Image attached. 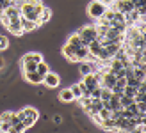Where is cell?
<instances>
[{
	"label": "cell",
	"instance_id": "6da1fadb",
	"mask_svg": "<svg viewBox=\"0 0 146 133\" xmlns=\"http://www.w3.org/2000/svg\"><path fill=\"white\" fill-rule=\"evenodd\" d=\"M43 7H45V4H43L41 0H39V2H36V4H29V2H25L23 5L20 7V16L25 18V20L38 21L39 14H41V11H43Z\"/></svg>",
	"mask_w": 146,
	"mask_h": 133
},
{
	"label": "cell",
	"instance_id": "7a4b0ae2",
	"mask_svg": "<svg viewBox=\"0 0 146 133\" xmlns=\"http://www.w3.org/2000/svg\"><path fill=\"white\" fill-rule=\"evenodd\" d=\"M107 7L100 2V0H93V2L87 5V14L93 18V20H100L102 16H104V13H105Z\"/></svg>",
	"mask_w": 146,
	"mask_h": 133
},
{
	"label": "cell",
	"instance_id": "3957f363",
	"mask_svg": "<svg viewBox=\"0 0 146 133\" xmlns=\"http://www.w3.org/2000/svg\"><path fill=\"white\" fill-rule=\"evenodd\" d=\"M78 36L82 38V41H84V44L87 46L93 39H96V36H98V32H96V27L94 25H86V27H82L78 30Z\"/></svg>",
	"mask_w": 146,
	"mask_h": 133
},
{
	"label": "cell",
	"instance_id": "277c9868",
	"mask_svg": "<svg viewBox=\"0 0 146 133\" xmlns=\"http://www.w3.org/2000/svg\"><path fill=\"white\" fill-rule=\"evenodd\" d=\"M7 30H9L13 36H23L25 32H23V27H21V18H11V21H9V25L5 27Z\"/></svg>",
	"mask_w": 146,
	"mask_h": 133
},
{
	"label": "cell",
	"instance_id": "5b68a950",
	"mask_svg": "<svg viewBox=\"0 0 146 133\" xmlns=\"http://www.w3.org/2000/svg\"><path fill=\"white\" fill-rule=\"evenodd\" d=\"M43 84L46 87H57L61 84V76L57 75V73H54V71H48L46 75L43 76Z\"/></svg>",
	"mask_w": 146,
	"mask_h": 133
},
{
	"label": "cell",
	"instance_id": "8992f818",
	"mask_svg": "<svg viewBox=\"0 0 146 133\" xmlns=\"http://www.w3.org/2000/svg\"><path fill=\"white\" fill-rule=\"evenodd\" d=\"M23 78L29 84H34V85L43 84V75H39L38 71H23Z\"/></svg>",
	"mask_w": 146,
	"mask_h": 133
},
{
	"label": "cell",
	"instance_id": "52a82bcc",
	"mask_svg": "<svg viewBox=\"0 0 146 133\" xmlns=\"http://www.w3.org/2000/svg\"><path fill=\"white\" fill-rule=\"evenodd\" d=\"M77 48L78 46H71V44H64V48H62V55L68 59L70 62H77Z\"/></svg>",
	"mask_w": 146,
	"mask_h": 133
},
{
	"label": "cell",
	"instance_id": "ba28073f",
	"mask_svg": "<svg viewBox=\"0 0 146 133\" xmlns=\"http://www.w3.org/2000/svg\"><path fill=\"white\" fill-rule=\"evenodd\" d=\"M123 16H125V23H127V25H135L141 18H144V16H141V14H139V11H137V9L128 11V13L123 14Z\"/></svg>",
	"mask_w": 146,
	"mask_h": 133
},
{
	"label": "cell",
	"instance_id": "9c48e42d",
	"mask_svg": "<svg viewBox=\"0 0 146 133\" xmlns=\"http://www.w3.org/2000/svg\"><path fill=\"white\" fill-rule=\"evenodd\" d=\"M41 61H43V57H41V53H38V51H29V53H25L21 57V64H29V62L38 64Z\"/></svg>",
	"mask_w": 146,
	"mask_h": 133
},
{
	"label": "cell",
	"instance_id": "30bf717a",
	"mask_svg": "<svg viewBox=\"0 0 146 133\" xmlns=\"http://www.w3.org/2000/svg\"><path fill=\"white\" fill-rule=\"evenodd\" d=\"M21 18V16H20ZM21 27H23V32H32L39 27V21H32V20H25L21 18Z\"/></svg>",
	"mask_w": 146,
	"mask_h": 133
},
{
	"label": "cell",
	"instance_id": "8fae6325",
	"mask_svg": "<svg viewBox=\"0 0 146 133\" xmlns=\"http://www.w3.org/2000/svg\"><path fill=\"white\" fill-rule=\"evenodd\" d=\"M100 126L104 128V130L118 131V128H116V119H114V117H107V119H102V121H100Z\"/></svg>",
	"mask_w": 146,
	"mask_h": 133
},
{
	"label": "cell",
	"instance_id": "7c38bea8",
	"mask_svg": "<svg viewBox=\"0 0 146 133\" xmlns=\"http://www.w3.org/2000/svg\"><path fill=\"white\" fill-rule=\"evenodd\" d=\"M18 115H20V121H21V117H23V115L34 117V119H39V112L36 108H32V107H25L23 110H20V112H18Z\"/></svg>",
	"mask_w": 146,
	"mask_h": 133
},
{
	"label": "cell",
	"instance_id": "4fadbf2b",
	"mask_svg": "<svg viewBox=\"0 0 146 133\" xmlns=\"http://www.w3.org/2000/svg\"><path fill=\"white\" fill-rule=\"evenodd\" d=\"M4 14L7 18H20V9L16 5H7L4 9Z\"/></svg>",
	"mask_w": 146,
	"mask_h": 133
},
{
	"label": "cell",
	"instance_id": "5bb4252c",
	"mask_svg": "<svg viewBox=\"0 0 146 133\" xmlns=\"http://www.w3.org/2000/svg\"><path fill=\"white\" fill-rule=\"evenodd\" d=\"M59 99L64 101V103H71V101H75V98H73V92L70 91V89H62V91L59 92Z\"/></svg>",
	"mask_w": 146,
	"mask_h": 133
},
{
	"label": "cell",
	"instance_id": "9a60e30c",
	"mask_svg": "<svg viewBox=\"0 0 146 133\" xmlns=\"http://www.w3.org/2000/svg\"><path fill=\"white\" fill-rule=\"evenodd\" d=\"M68 44H71V46H86L84 41H82V38L78 36V32H75V34H71V36H70Z\"/></svg>",
	"mask_w": 146,
	"mask_h": 133
},
{
	"label": "cell",
	"instance_id": "2e32d148",
	"mask_svg": "<svg viewBox=\"0 0 146 133\" xmlns=\"http://www.w3.org/2000/svg\"><path fill=\"white\" fill-rule=\"evenodd\" d=\"M52 18V11L48 9V7H43V11H41V14H39V18H38V21H39V25H43V23H46V21Z\"/></svg>",
	"mask_w": 146,
	"mask_h": 133
},
{
	"label": "cell",
	"instance_id": "e0dca14e",
	"mask_svg": "<svg viewBox=\"0 0 146 133\" xmlns=\"http://www.w3.org/2000/svg\"><path fill=\"white\" fill-rule=\"evenodd\" d=\"M36 71H38L39 75H43V76H45L46 73L50 71V66H48L45 61H41V62H38V66H36Z\"/></svg>",
	"mask_w": 146,
	"mask_h": 133
},
{
	"label": "cell",
	"instance_id": "ac0fdd59",
	"mask_svg": "<svg viewBox=\"0 0 146 133\" xmlns=\"http://www.w3.org/2000/svg\"><path fill=\"white\" fill-rule=\"evenodd\" d=\"M70 91L73 92V98H75L77 101L82 98V91H80V85H78V84H73V85L70 87Z\"/></svg>",
	"mask_w": 146,
	"mask_h": 133
},
{
	"label": "cell",
	"instance_id": "d6986e66",
	"mask_svg": "<svg viewBox=\"0 0 146 133\" xmlns=\"http://www.w3.org/2000/svg\"><path fill=\"white\" fill-rule=\"evenodd\" d=\"M132 101H134V98H130V96H127V94H121V96H119V105H121V108L128 107Z\"/></svg>",
	"mask_w": 146,
	"mask_h": 133
},
{
	"label": "cell",
	"instance_id": "ffe728a7",
	"mask_svg": "<svg viewBox=\"0 0 146 133\" xmlns=\"http://www.w3.org/2000/svg\"><path fill=\"white\" fill-rule=\"evenodd\" d=\"M38 121V119H34V117H29V115H23L21 117V122H23V126L25 128H31V126H34V122Z\"/></svg>",
	"mask_w": 146,
	"mask_h": 133
},
{
	"label": "cell",
	"instance_id": "44dd1931",
	"mask_svg": "<svg viewBox=\"0 0 146 133\" xmlns=\"http://www.w3.org/2000/svg\"><path fill=\"white\" fill-rule=\"evenodd\" d=\"M25 130H27V128L23 126V122H21V121H20V122H16V124H13V126H11V133H23Z\"/></svg>",
	"mask_w": 146,
	"mask_h": 133
},
{
	"label": "cell",
	"instance_id": "7402d4cb",
	"mask_svg": "<svg viewBox=\"0 0 146 133\" xmlns=\"http://www.w3.org/2000/svg\"><path fill=\"white\" fill-rule=\"evenodd\" d=\"M135 92H137V87H132V85H125V87H123V94L130 96V98H134Z\"/></svg>",
	"mask_w": 146,
	"mask_h": 133
},
{
	"label": "cell",
	"instance_id": "603a6c76",
	"mask_svg": "<svg viewBox=\"0 0 146 133\" xmlns=\"http://www.w3.org/2000/svg\"><path fill=\"white\" fill-rule=\"evenodd\" d=\"M7 46H9V39H7L4 34H0V51H4Z\"/></svg>",
	"mask_w": 146,
	"mask_h": 133
},
{
	"label": "cell",
	"instance_id": "cb8c5ba5",
	"mask_svg": "<svg viewBox=\"0 0 146 133\" xmlns=\"http://www.w3.org/2000/svg\"><path fill=\"white\" fill-rule=\"evenodd\" d=\"M0 131H11V124L7 121H0Z\"/></svg>",
	"mask_w": 146,
	"mask_h": 133
},
{
	"label": "cell",
	"instance_id": "d4e9b609",
	"mask_svg": "<svg viewBox=\"0 0 146 133\" xmlns=\"http://www.w3.org/2000/svg\"><path fill=\"white\" fill-rule=\"evenodd\" d=\"M7 5H13V0H0V7L2 9H5Z\"/></svg>",
	"mask_w": 146,
	"mask_h": 133
},
{
	"label": "cell",
	"instance_id": "484cf974",
	"mask_svg": "<svg viewBox=\"0 0 146 133\" xmlns=\"http://www.w3.org/2000/svg\"><path fill=\"white\" fill-rule=\"evenodd\" d=\"M25 2H27V0H13V5H16V7H18V9H20V7H21V5H23Z\"/></svg>",
	"mask_w": 146,
	"mask_h": 133
},
{
	"label": "cell",
	"instance_id": "4316f807",
	"mask_svg": "<svg viewBox=\"0 0 146 133\" xmlns=\"http://www.w3.org/2000/svg\"><path fill=\"white\" fill-rule=\"evenodd\" d=\"M100 2L104 4L105 7H111V5H112V2H114V0H100Z\"/></svg>",
	"mask_w": 146,
	"mask_h": 133
},
{
	"label": "cell",
	"instance_id": "83f0119b",
	"mask_svg": "<svg viewBox=\"0 0 146 133\" xmlns=\"http://www.w3.org/2000/svg\"><path fill=\"white\" fill-rule=\"evenodd\" d=\"M2 66H4V61H2V59H0V69H2Z\"/></svg>",
	"mask_w": 146,
	"mask_h": 133
}]
</instances>
